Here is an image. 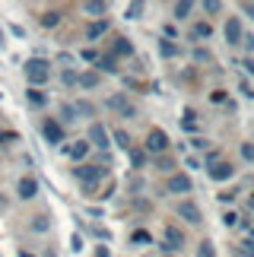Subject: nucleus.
Wrapping results in <instances>:
<instances>
[{"instance_id":"f257e3e1","label":"nucleus","mask_w":254,"mask_h":257,"mask_svg":"<svg viewBox=\"0 0 254 257\" xmlns=\"http://www.w3.org/2000/svg\"><path fill=\"white\" fill-rule=\"evenodd\" d=\"M48 76H51V70H48V61H38V57H32V61L26 64V80L32 83L35 89L48 83Z\"/></svg>"},{"instance_id":"f03ea898","label":"nucleus","mask_w":254,"mask_h":257,"mask_svg":"<svg viewBox=\"0 0 254 257\" xmlns=\"http://www.w3.org/2000/svg\"><path fill=\"white\" fill-rule=\"evenodd\" d=\"M162 241H165L162 248H165V251H172V254L184 248V235H181V229H175V225H165V235H162Z\"/></svg>"},{"instance_id":"7ed1b4c3","label":"nucleus","mask_w":254,"mask_h":257,"mask_svg":"<svg viewBox=\"0 0 254 257\" xmlns=\"http://www.w3.org/2000/svg\"><path fill=\"white\" fill-rule=\"evenodd\" d=\"M146 150L150 153H165L169 150V137H165L162 131H150V137H146Z\"/></svg>"},{"instance_id":"20e7f679","label":"nucleus","mask_w":254,"mask_h":257,"mask_svg":"<svg viewBox=\"0 0 254 257\" xmlns=\"http://www.w3.org/2000/svg\"><path fill=\"white\" fill-rule=\"evenodd\" d=\"M73 172H76V178H80V181H86V184H95V181L105 175L99 165H83V169H73Z\"/></svg>"},{"instance_id":"39448f33","label":"nucleus","mask_w":254,"mask_h":257,"mask_svg":"<svg viewBox=\"0 0 254 257\" xmlns=\"http://www.w3.org/2000/svg\"><path fill=\"white\" fill-rule=\"evenodd\" d=\"M191 187H194V184H191L188 175H172V178H169V191H172V194H188Z\"/></svg>"},{"instance_id":"423d86ee","label":"nucleus","mask_w":254,"mask_h":257,"mask_svg":"<svg viewBox=\"0 0 254 257\" xmlns=\"http://www.w3.org/2000/svg\"><path fill=\"white\" fill-rule=\"evenodd\" d=\"M16 194L23 197V200H32V197L38 194V184H35V178H23V181L16 184Z\"/></svg>"},{"instance_id":"0eeeda50","label":"nucleus","mask_w":254,"mask_h":257,"mask_svg":"<svg viewBox=\"0 0 254 257\" xmlns=\"http://www.w3.org/2000/svg\"><path fill=\"white\" fill-rule=\"evenodd\" d=\"M89 137H92V146H99V150H108V131H105L102 124H92V131H89Z\"/></svg>"},{"instance_id":"6e6552de","label":"nucleus","mask_w":254,"mask_h":257,"mask_svg":"<svg viewBox=\"0 0 254 257\" xmlns=\"http://www.w3.org/2000/svg\"><path fill=\"white\" fill-rule=\"evenodd\" d=\"M108 105L114 108V111H121L124 117H137V108H134L131 102H127V98H124V95H114V98H111V102H108Z\"/></svg>"},{"instance_id":"1a4fd4ad","label":"nucleus","mask_w":254,"mask_h":257,"mask_svg":"<svg viewBox=\"0 0 254 257\" xmlns=\"http://www.w3.org/2000/svg\"><path fill=\"white\" fill-rule=\"evenodd\" d=\"M210 178L213 181H226V178H232V165L229 162H213L210 165Z\"/></svg>"},{"instance_id":"9d476101","label":"nucleus","mask_w":254,"mask_h":257,"mask_svg":"<svg viewBox=\"0 0 254 257\" xmlns=\"http://www.w3.org/2000/svg\"><path fill=\"white\" fill-rule=\"evenodd\" d=\"M226 42H229V45H238V42H241V23H238L235 16L226 23Z\"/></svg>"},{"instance_id":"9b49d317","label":"nucleus","mask_w":254,"mask_h":257,"mask_svg":"<svg viewBox=\"0 0 254 257\" xmlns=\"http://www.w3.org/2000/svg\"><path fill=\"white\" fill-rule=\"evenodd\" d=\"M42 134L48 137V143H61V140H64V134H61V127H57L54 121H45V124H42Z\"/></svg>"},{"instance_id":"f8f14e48","label":"nucleus","mask_w":254,"mask_h":257,"mask_svg":"<svg viewBox=\"0 0 254 257\" xmlns=\"http://www.w3.org/2000/svg\"><path fill=\"white\" fill-rule=\"evenodd\" d=\"M178 213H181L188 222H194V225H197V222H203V216H200V210H197L194 203H181V206H178Z\"/></svg>"},{"instance_id":"ddd939ff","label":"nucleus","mask_w":254,"mask_h":257,"mask_svg":"<svg viewBox=\"0 0 254 257\" xmlns=\"http://www.w3.org/2000/svg\"><path fill=\"white\" fill-rule=\"evenodd\" d=\"M86 153H89V143H86V140H76V143L67 146V156H70V159H83Z\"/></svg>"},{"instance_id":"4468645a","label":"nucleus","mask_w":254,"mask_h":257,"mask_svg":"<svg viewBox=\"0 0 254 257\" xmlns=\"http://www.w3.org/2000/svg\"><path fill=\"white\" fill-rule=\"evenodd\" d=\"M29 102L45 108V105H48V92H42V89H35V86H32V89H29Z\"/></svg>"},{"instance_id":"2eb2a0df","label":"nucleus","mask_w":254,"mask_h":257,"mask_svg":"<svg viewBox=\"0 0 254 257\" xmlns=\"http://www.w3.org/2000/svg\"><path fill=\"white\" fill-rule=\"evenodd\" d=\"M191 10H194V4L181 0V4H175V7H172V13H175V19H184V16H191Z\"/></svg>"},{"instance_id":"dca6fc26","label":"nucleus","mask_w":254,"mask_h":257,"mask_svg":"<svg viewBox=\"0 0 254 257\" xmlns=\"http://www.w3.org/2000/svg\"><path fill=\"white\" fill-rule=\"evenodd\" d=\"M105 29H108V23H105V19H99V23H92L89 29H86V35H89V42H92V38H99V35H105Z\"/></svg>"},{"instance_id":"f3484780","label":"nucleus","mask_w":254,"mask_h":257,"mask_svg":"<svg viewBox=\"0 0 254 257\" xmlns=\"http://www.w3.org/2000/svg\"><path fill=\"white\" fill-rule=\"evenodd\" d=\"M83 10H86V13H89V16H102V13H105V10H108V7H105L102 0H89V4H86Z\"/></svg>"},{"instance_id":"a211bd4d","label":"nucleus","mask_w":254,"mask_h":257,"mask_svg":"<svg viewBox=\"0 0 254 257\" xmlns=\"http://www.w3.org/2000/svg\"><path fill=\"white\" fill-rule=\"evenodd\" d=\"M114 54H134V45L118 35V38H114Z\"/></svg>"},{"instance_id":"6ab92c4d","label":"nucleus","mask_w":254,"mask_h":257,"mask_svg":"<svg viewBox=\"0 0 254 257\" xmlns=\"http://www.w3.org/2000/svg\"><path fill=\"white\" fill-rule=\"evenodd\" d=\"M76 83H80L83 89H92V86H99V76H95V73H83Z\"/></svg>"},{"instance_id":"aec40b11","label":"nucleus","mask_w":254,"mask_h":257,"mask_svg":"<svg viewBox=\"0 0 254 257\" xmlns=\"http://www.w3.org/2000/svg\"><path fill=\"white\" fill-rule=\"evenodd\" d=\"M99 67L105 73H118V64H114V57H99Z\"/></svg>"},{"instance_id":"412c9836","label":"nucleus","mask_w":254,"mask_h":257,"mask_svg":"<svg viewBox=\"0 0 254 257\" xmlns=\"http://www.w3.org/2000/svg\"><path fill=\"white\" fill-rule=\"evenodd\" d=\"M159 51H162L165 57H175V54H178V45H175V42H169V38H165V42L159 45Z\"/></svg>"},{"instance_id":"4be33fe9","label":"nucleus","mask_w":254,"mask_h":257,"mask_svg":"<svg viewBox=\"0 0 254 257\" xmlns=\"http://www.w3.org/2000/svg\"><path fill=\"white\" fill-rule=\"evenodd\" d=\"M57 23H61V13H54V10H51V13H45V16H42V26H48V29H54Z\"/></svg>"},{"instance_id":"5701e85b","label":"nucleus","mask_w":254,"mask_h":257,"mask_svg":"<svg viewBox=\"0 0 254 257\" xmlns=\"http://www.w3.org/2000/svg\"><path fill=\"white\" fill-rule=\"evenodd\" d=\"M191 35H197V38H210L213 35V29L207 26V23H197V26H194V32Z\"/></svg>"},{"instance_id":"b1692460","label":"nucleus","mask_w":254,"mask_h":257,"mask_svg":"<svg viewBox=\"0 0 254 257\" xmlns=\"http://www.w3.org/2000/svg\"><path fill=\"white\" fill-rule=\"evenodd\" d=\"M181 127H184V131H197V114L188 111V114H184V121H181Z\"/></svg>"},{"instance_id":"393cba45","label":"nucleus","mask_w":254,"mask_h":257,"mask_svg":"<svg viewBox=\"0 0 254 257\" xmlns=\"http://www.w3.org/2000/svg\"><path fill=\"white\" fill-rule=\"evenodd\" d=\"M197 257H216V251H213V241H200Z\"/></svg>"},{"instance_id":"a878e982","label":"nucleus","mask_w":254,"mask_h":257,"mask_svg":"<svg viewBox=\"0 0 254 257\" xmlns=\"http://www.w3.org/2000/svg\"><path fill=\"white\" fill-rule=\"evenodd\" d=\"M143 10H146L143 4H131V7H127V19H140V16H143Z\"/></svg>"},{"instance_id":"bb28decb","label":"nucleus","mask_w":254,"mask_h":257,"mask_svg":"<svg viewBox=\"0 0 254 257\" xmlns=\"http://www.w3.org/2000/svg\"><path fill=\"white\" fill-rule=\"evenodd\" d=\"M131 241H134V244H140V248H143V244H150L153 238H150V232L143 229V232H134V238H131Z\"/></svg>"},{"instance_id":"cd10ccee","label":"nucleus","mask_w":254,"mask_h":257,"mask_svg":"<svg viewBox=\"0 0 254 257\" xmlns=\"http://www.w3.org/2000/svg\"><path fill=\"white\" fill-rule=\"evenodd\" d=\"M83 61H89V64H99V51H92V48H86V51H83Z\"/></svg>"},{"instance_id":"c85d7f7f","label":"nucleus","mask_w":254,"mask_h":257,"mask_svg":"<svg viewBox=\"0 0 254 257\" xmlns=\"http://www.w3.org/2000/svg\"><path fill=\"white\" fill-rule=\"evenodd\" d=\"M32 229H35V232H45V229H48V219H45V216H35Z\"/></svg>"},{"instance_id":"c756f323","label":"nucleus","mask_w":254,"mask_h":257,"mask_svg":"<svg viewBox=\"0 0 254 257\" xmlns=\"http://www.w3.org/2000/svg\"><path fill=\"white\" fill-rule=\"evenodd\" d=\"M241 251H245V257H254V238H245V241H241Z\"/></svg>"},{"instance_id":"7c9ffc66","label":"nucleus","mask_w":254,"mask_h":257,"mask_svg":"<svg viewBox=\"0 0 254 257\" xmlns=\"http://www.w3.org/2000/svg\"><path fill=\"white\" fill-rule=\"evenodd\" d=\"M241 156H245V162H254V146L245 143V146H241Z\"/></svg>"},{"instance_id":"2f4dec72","label":"nucleus","mask_w":254,"mask_h":257,"mask_svg":"<svg viewBox=\"0 0 254 257\" xmlns=\"http://www.w3.org/2000/svg\"><path fill=\"white\" fill-rule=\"evenodd\" d=\"M203 10H207V13H219L222 4H216V0H207V4H203Z\"/></svg>"},{"instance_id":"473e14b6","label":"nucleus","mask_w":254,"mask_h":257,"mask_svg":"<svg viewBox=\"0 0 254 257\" xmlns=\"http://www.w3.org/2000/svg\"><path fill=\"white\" fill-rule=\"evenodd\" d=\"M114 143H118V146H127V143H131V137H127L124 131H118V134H114Z\"/></svg>"},{"instance_id":"72a5a7b5","label":"nucleus","mask_w":254,"mask_h":257,"mask_svg":"<svg viewBox=\"0 0 254 257\" xmlns=\"http://www.w3.org/2000/svg\"><path fill=\"white\" fill-rule=\"evenodd\" d=\"M10 143H16V134H0V146H10Z\"/></svg>"},{"instance_id":"f704fd0d","label":"nucleus","mask_w":254,"mask_h":257,"mask_svg":"<svg viewBox=\"0 0 254 257\" xmlns=\"http://www.w3.org/2000/svg\"><path fill=\"white\" fill-rule=\"evenodd\" d=\"M73 114H76V108H73V105H64V117H67V121H76Z\"/></svg>"},{"instance_id":"c9c22d12","label":"nucleus","mask_w":254,"mask_h":257,"mask_svg":"<svg viewBox=\"0 0 254 257\" xmlns=\"http://www.w3.org/2000/svg\"><path fill=\"white\" fill-rule=\"evenodd\" d=\"M131 162H134V169H140V165H143V153H131Z\"/></svg>"},{"instance_id":"e433bc0d","label":"nucleus","mask_w":254,"mask_h":257,"mask_svg":"<svg viewBox=\"0 0 254 257\" xmlns=\"http://www.w3.org/2000/svg\"><path fill=\"white\" fill-rule=\"evenodd\" d=\"M80 76H76V70H64V83H76Z\"/></svg>"},{"instance_id":"4c0bfd02","label":"nucleus","mask_w":254,"mask_h":257,"mask_svg":"<svg viewBox=\"0 0 254 257\" xmlns=\"http://www.w3.org/2000/svg\"><path fill=\"white\" fill-rule=\"evenodd\" d=\"M222 222H226V225H235L238 216H235V213H226V216H222Z\"/></svg>"},{"instance_id":"58836bf2","label":"nucleus","mask_w":254,"mask_h":257,"mask_svg":"<svg viewBox=\"0 0 254 257\" xmlns=\"http://www.w3.org/2000/svg\"><path fill=\"white\" fill-rule=\"evenodd\" d=\"M241 42L248 45V51H254V35H245V38H241Z\"/></svg>"},{"instance_id":"ea45409f","label":"nucleus","mask_w":254,"mask_h":257,"mask_svg":"<svg viewBox=\"0 0 254 257\" xmlns=\"http://www.w3.org/2000/svg\"><path fill=\"white\" fill-rule=\"evenodd\" d=\"M241 10H245V13H248V16L254 19V4H241Z\"/></svg>"},{"instance_id":"a19ab883","label":"nucleus","mask_w":254,"mask_h":257,"mask_svg":"<svg viewBox=\"0 0 254 257\" xmlns=\"http://www.w3.org/2000/svg\"><path fill=\"white\" fill-rule=\"evenodd\" d=\"M241 67H245V70H248V73H254V61H251V57H248V61H245V64H241Z\"/></svg>"},{"instance_id":"79ce46f5","label":"nucleus","mask_w":254,"mask_h":257,"mask_svg":"<svg viewBox=\"0 0 254 257\" xmlns=\"http://www.w3.org/2000/svg\"><path fill=\"white\" fill-rule=\"evenodd\" d=\"M95 257H108V251H105V248H99V251H95Z\"/></svg>"},{"instance_id":"37998d69","label":"nucleus","mask_w":254,"mask_h":257,"mask_svg":"<svg viewBox=\"0 0 254 257\" xmlns=\"http://www.w3.org/2000/svg\"><path fill=\"white\" fill-rule=\"evenodd\" d=\"M19 257H32V254H26V251H23V254H19Z\"/></svg>"},{"instance_id":"c03bdc74","label":"nucleus","mask_w":254,"mask_h":257,"mask_svg":"<svg viewBox=\"0 0 254 257\" xmlns=\"http://www.w3.org/2000/svg\"><path fill=\"white\" fill-rule=\"evenodd\" d=\"M251 238H254V222H251Z\"/></svg>"},{"instance_id":"a18cd8bd","label":"nucleus","mask_w":254,"mask_h":257,"mask_svg":"<svg viewBox=\"0 0 254 257\" xmlns=\"http://www.w3.org/2000/svg\"><path fill=\"white\" fill-rule=\"evenodd\" d=\"M0 210H4V200H0Z\"/></svg>"}]
</instances>
